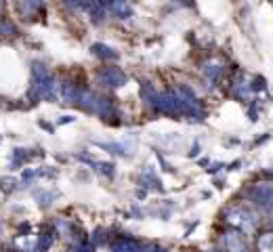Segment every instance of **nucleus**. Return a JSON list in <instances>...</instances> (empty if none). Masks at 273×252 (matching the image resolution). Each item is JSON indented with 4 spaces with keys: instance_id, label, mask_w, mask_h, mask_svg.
Wrapping results in <instances>:
<instances>
[{
    "instance_id": "obj_18",
    "label": "nucleus",
    "mask_w": 273,
    "mask_h": 252,
    "mask_svg": "<svg viewBox=\"0 0 273 252\" xmlns=\"http://www.w3.org/2000/svg\"><path fill=\"white\" fill-rule=\"evenodd\" d=\"M74 252H91V246H78V248H74Z\"/></svg>"
},
{
    "instance_id": "obj_6",
    "label": "nucleus",
    "mask_w": 273,
    "mask_h": 252,
    "mask_svg": "<svg viewBox=\"0 0 273 252\" xmlns=\"http://www.w3.org/2000/svg\"><path fill=\"white\" fill-rule=\"evenodd\" d=\"M61 94H63V99H65L67 103H78L82 91H80V88H76L72 82H65L63 88H61Z\"/></svg>"
},
{
    "instance_id": "obj_15",
    "label": "nucleus",
    "mask_w": 273,
    "mask_h": 252,
    "mask_svg": "<svg viewBox=\"0 0 273 252\" xmlns=\"http://www.w3.org/2000/svg\"><path fill=\"white\" fill-rule=\"evenodd\" d=\"M25 149H15V154H13V162L17 164V166H21V164L25 162Z\"/></svg>"
},
{
    "instance_id": "obj_14",
    "label": "nucleus",
    "mask_w": 273,
    "mask_h": 252,
    "mask_svg": "<svg viewBox=\"0 0 273 252\" xmlns=\"http://www.w3.org/2000/svg\"><path fill=\"white\" fill-rule=\"evenodd\" d=\"M21 6L28 13H34L38 9H42V0H21Z\"/></svg>"
},
{
    "instance_id": "obj_11",
    "label": "nucleus",
    "mask_w": 273,
    "mask_h": 252,
    "mask_svg": "<svg viewBox=\"0 0 273 252\" xmlns=\"http://www.w3.org/2000/svg\"><path fill=\"white\" fill-rule=\"evenodd\" d=\"M227 246H229L231 252H246V246L242 242V237L236 236V233H229V236H227Z\"/></svg>"
},
{
    "instance_id": "obj_1",
    "label": "nucleus",
    "mask_w": 273,
    "mask_h": 252,
    "mask_svg": "<svg viewBox=\"0 0 273 252\" xmlns=\"http://www.w3.org/2000/svg\"><path fill=\"white\" fill-rule=\"evenodd\" d=\"M32 76H34L32 94L40 97L44 101H57V97H59V86H57L55 78L48 74V69L42 63H32Z\"/></svg>"
},
{
    "instance_id": "obj_10",
    "label": "nucleus",
    "mask_w": 273,
    "mask_h": 252,
    "mask_svg": "<svg viewBox=\"0 0 273 252\" xmlns=\"http://www.w3.org/2000/svg\"><path fill=\"white\" fill-rule=\"evenodd\" d=\"M112 11L116 13L118 17H122V19H126V17L132 15V9L128 6V2H126V0H113V2H112Z\"/></svg>"
},
{
    "instance_id": "obj_17",
    "label": "nucleus",
    "mask_w": 273,
    "mask_h": 252,
    "mask_svg": "<svg viewBox=\"0 0 273 252\" xmlns=\"http://www.w3.org/2000/svg\"><path fill=\"white\" fill-rule=\"evenodd\" d=\"M103 239H105L103 229H97V231H95V236H93V246H97L99 242H103Z\"/></svg>"
},
{
    "instance_id": "obj_12",
    "label": "nucleus",
    "mask_w": 273,
    "mask_h": 252,
    "mask_svg": "<svg viewBox=\"0 0 273 252\" xmlns=\"http://www.w3.org/2000/svg\"><path fill=\"white\" fill-rule=\"evenodd\" d=\"M50 244H53V233H42V236L38 237L36 252H47L50 248Z\"/></svg>"
},
{
    "instance_id": "obj_21",
    "label": "nucleus",
    "mask_w": 273,
    "mask_h": 252,
    "mask_svg": "<svg viewBox=\"0 0 273 252\" xmlns=\"http://www.w3.org/2000/svg\"><path fill=\"white\" fill-rule=\"evenodd\" d=\"M2 6H4V0H0V9H2Z\"/></svg>"
},
{
    "instance_id": "obj_9",
    "label": "nucleus",
    "mask_w": 273,
    "mask_h": 252,
    "mask_svg": "<svg viewBox=\"0 0 273 252\" xmlns=\"http://www.w3.org/2000/svg\"><path fill=\"white\" fill-rule=\"evenodd\" d=\"M93 53L95 55H97V57H101V59H116V57H118V53H116V50H113V48H110V47H107V44H93Z\"/></svg>"
},
{
    "instance_id": "obj_5",
    "label": "nucleus",
    "mask_w": 273,
    "mask_h": 252,
    "mask_svg": "<svg viewBox=\"0 0 273 252\" xmlns=\"http://www.w3.org/2000/svg\"><path fill=\"white\" fill-rule=\"evenodd\" d=\"M229 223L244 227L246 231H250L252 227H255V220H250V214H246L244 210H233V212H229Z\"/></svg>"
},
{
    "instance_id": "obj_3",
    "label": "nucleus",
    "mask_w": 273,
    "mask_h": 252,
    "mask_svg": "<svg viewBox=\"0 0 273 252\" xmlns=\"http://www.w3.org/2000/svg\"><path fill=\"white\" fill-rule=\"evenodd\" d=\"M97 80L101 82L103 86H112V88H120L126 84L128 76H126L122 69L116 67V65H110V67H103L101 72L97 74Z\"/></svg>"
},
{
    "instance_id": "obj_7",
    "label": "nucleus",
    "mask_w": 273,
    "mask_h": 252,
    "mask_svg": "<svg viewBox=\"0 0 273 252\" xmlns=\"http://www.w3.org/2000/svg\"><path fill=\"white\" fill-rule=\"evenodd\" d=\"M97 97L99 94H95V93H91V91H82V94H80V107L84 111H88V113H93L95 111V103H97Z\"/></svg>"
},
{
    "instance_id": "obj_13",
    "label": "nucleus",
    "mask_w": 273,
    "mask_h": 252,
    "mask_svg": "<svg viewBox=\"0 0 273 252\" xmlns=\"http://www.w3.org/2000/svg\"><path fill=\"white\" fill-rule=\"evenodd\" d=\"M15 185H17V179H13V176H2V179H0V189H2L4 193H11L13 189H15Z\"/></svg>"
},
{
    "instance_id": "obj_4",
    "label": "nucleus",
    "mask_w": 273,
    "mask_h": 252,
    "mask_svg": "<svg viewBox=\"0 0 273 252\" xmlns=\"http://www.w3.org/2000/svg\"><path fill=\"white\" fill-rule=\"evenodd\" d=\"M99 118H113L116 116V107H113V103L110 99L105 97H97V103H95V111Z\"/></svg>"
},
{
    "instance_id": "obj_20",
    "label": "nucleus",
    "mask_w": 273,
    "mask_h": 252,
    "mask_svg": "<svg viewBox=\"0 0 273 252\" xmlns=\"http://www.w3.org/2000/svg\"><path fill=\"white\" fill-rule=\"evenodd\" d=\"M149 252H166V250H162V248H151Z\"/></svg>"
},
{
    "instance_id": "obj_8",
    "label": "nucleus",
    "mask_w": 273,
    "mask_h": 252,
    "mask_svg": "<svg viewBox=\"0 0 273 252\" xmlns=\"http://www.w3.org/2000/svg\"><path fill=\"white\" fill-rule=\"evenodd\" d=\"M112 252H141V248L132 239H120V242L112 246Z\"/></svg>"
},
{
    "instance_id": "obj_2",
    "label": "nucleus",
    "mask_w": 273,
    "mask_h": 252,
    "mask_svg": "<svg viewBox=\"0 0 273 252\" xmlns=\"http://www.w3.org/2000/svg\"><path fill=\"white\" fill-rule=\"evenodd\" d=\"M156 111H162L166 116H183L185 113V105L183 99L175 93H160L158 94V103H156Z\"/></svg>"
},
{
    "instance_id": "obj_16",
    "label": "nucleus",
    "mask_w": 273,
    "mask_h": 252,
    "mask_svg": "<svg viewBox=\"0 0 273 252\" xmlns=\"http://www.w3.org/2000/svg\"><path fill=\"white\" fill-rule=\"evenodd\" d=\"M97 170H99V173H103V174H113V166H112V164H97Z\"/></svg>"
},
{
    "instance_id": "obj_19",
    "label": "nucleus",
    "mask_w": 273,
    "mask_h": 252,
    "mask_svg": "<svg viewBox=\"0 0 273 252\" xmlns=\"http://www.w3.org/2000/svg\"><path fill=\"white\" fill-rule=\"evenodd\" d=\"M65 122H74V116H61L59 124H65Z\"/></svg>"
}]
</instances>
